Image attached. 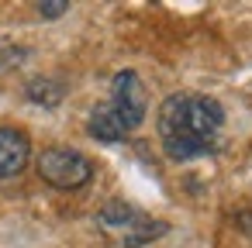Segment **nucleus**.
Returning a JSON list of instances; mask_svg holds the SVG:
<instances>
[{"instance_id":"5","label":"nucleus","mask_w":252,"mask_h":248,"mask_svg":"<svg viewBox=\"0 0 252 248\" xmlns=\"http://www.w3.org/2000/svg\"><path fill=\"white\" fill-rule=\"evenodd\" d=\"M145 214L138 210V207H131V203H125V200H111L107 207H100V214H97V224L104 227V231H118L121 238L142 220Z\"/></svg>"},{"instance_id":"9","label":"nucleus","mask_w":252,"mask_h":248,"mask_svg":"<svg viewBox=\"0 0 252 248\" xmlns=\"http://www.w3.org/2000/svg\"><path fill=\"white\" fill-rule=\"evenodd\" d=\"M66 11H69L66 0H59V4H38V14H42V18H63Z\"/></svg>"},{"instance_id":"2","label":"nucleus","mask_w":252,"mask_h":248,"mask_svg":"<svg viewBox=\"0 0 252 248\" xmlns=\"http://www.w3.org/2000/svg\"><path fill=\"white\" fill-rule=\"evenodd\" d=\"M38 176L56 190H80V186L90 183L94 165H90V159L83 152L56 145V148H45L38 155Z\"/></svg>"},{"instance_id":"4","label":"nucleus","mask_w":252,"mask_h":248,"mask_svg":"<svg viewBox=\"0 0 252 248\" xmlns=\"http://www.w3.org/2000/svg\"><path fill=\"white\" fill-rule=\"evenodd\" d=\"M32 159V141L18 128H0V179H14Z\"/></svg>"},{"instance_id":"1","label":"nucleus","mask_w":252,"mask_h":248,"mask_svg":"<svg viewBox=\"0 0 252 248\" xmlns=\"http://www.w3.org/2000/svg\"><path fill=\"white\" fill-rule=\"evenodd\" d=\"M159 138L169 159L190 162L211 155L224 124V107L204 93H173L159 104Z\"/></svg>"},{"instance_id":"6","label":"nucleus","mask_w":252,"mask_h":248,"mask_svg":"<svg viewBox=\"0 0 252 248\" xmlns=\"http://www.w3.org/2000/svg\"><path fill=\"white\" fill-rule=\"evenodd\" d=\"M87 131H90V138H97V141H104V145H114V141H125V138H128V131L121 128V121L111 114L107 104L94 107V114H90V121H87Z\"/></svg>"},{"instance_id":"8","label":"nucleus","mask_w":252,"mask_h":248,"mask_svg":"<svg viewBox=\"0 0 252 248\" xmlns=\"http://www.w3.org/2000/svg\"><path fill=\"white\" fill-rule=\"evenodd\" d=\"M25 93H28L32 104H42V107H56V104L63 100V86L52 83V80H32Z\"/></svg>"},{"instance_id":"3","label":"nucleus","mask_w":252,"mask_h":248,"mask_svg":"<svg viewBox=\"0 0 252 248\" xmlns=\"http://www.w3.org/2000/svg\"><path fill=\"white\" fill-rule=\"evenodd\" d=\"M111 114L121 121V128L131 135L142 121H145V110H149V93H145V83L135 69H121L114 80H111V100H107Z\"/></svg>"},{"instance_id":"7","label":"nucleus","mask_w":252,"mask_h":248,"mask_svg":"<svg viewBox=\"0 0 252 248\" xmlns=\"http://www.w3.org/2000/svg\"><path fill=\"white\" fill-rule=\"evenodd\" d=\"M169 231V224L166 220H152V217H142L121 241H125V248H142V245H149V241H156V238H162Z\"/></svg>"}]
</instances>
